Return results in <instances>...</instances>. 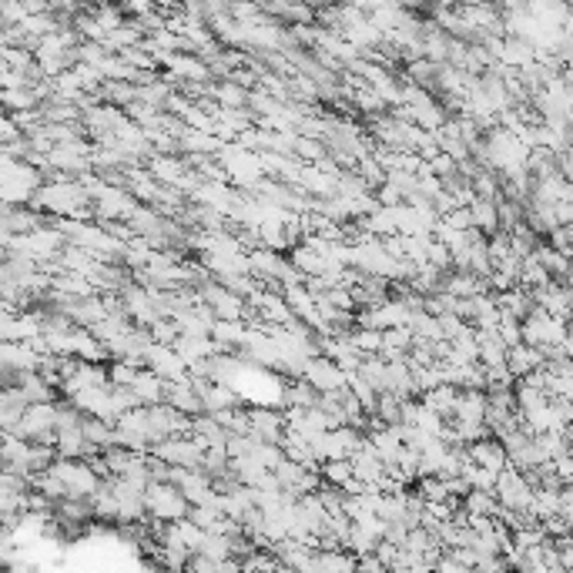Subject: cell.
Listing matches in <instances>:
<instances>
[{
  "label": "cell",
  "mask_w": 573,
  "mask_h": 573,
  "mask_svg": "<svg viewBox=\"0 0 573 573\" xmlns=\"http://www.w3.org/2000/svg\"><path fill=\"white\" fill-rule=\"evenodd\" d=\"M37 191H41V175H37V168L14 162V158H4V199H7V205H14V201H27L31 195H37Z\"/></svg>",
  "instance_id": "cell-4"
},
{
  "label": "cell",
  "mask_w": 573,
  "mask_h": 573,
  "mask_svg": "<svg viewBox=\"0 0 573 573\" xmlns=\"http://www.w3.org/2000/svg\"><path fill=\"white\" fill-rule=\"evenodd\" d=\"M154 459L162 463H171L178 469H199L205 467V446L199 439H164V443L154 446Z\"/></svg>",
  "instance_id": "cell-6"
},
{
  "label": "cell",
  "mask_w": 573,
  "mask_h": 573,
  "mask_svg": "<svg viewBox=\"0 0 573 573\" xmlns=\"http://www.w3.org/2000/svg\"><path fill=\"white\" fill-rule=\"evenodd\" d=\"M181 144H185L188 152H225L222 138H215V134H205V131H181Z\"/></svg>",
  "instance_id": "cell-15"
},
{
  "label": "cell",
  "mask_w": 573,
  "mask_h": 573,
  "mask_svg": "<svg viewBox=\"0 0 573 573\" xmlns=\"http://www.w3.org/2000/svg\"><path fill=\"white\" fill-rule=\"evenodd\" d=\"M316 563L322 567V573H356V553L346 550H319Z\"/></svg>",
  "instance_id": "cell-13"
},
{
  "label": "cell",
  "mask_w": 573,
  "mask_h": 573,
  "mask_svg": "<svg viewBox=\"0 0 573 573\" xmlns=\"http://www.w3.org/2000/svg\"><path fill=\"white\" fill-rule=\"evenodd\" d=\"M469 459L476 463V467L483 469H490V473H504V469H510V453H506V446L504 439H480V443H473L469 446Z\"/></svg>",
  "instance_id": "cell-9"
},
{
  "label": "cell",
  "mask_w": 573,
  "mask_h": 573,
  "mask_svg": "<svg viewBox=\"0 0 573 573\" xmlns=\"http://www.w3.org/2000/svg\"><path fill=\"white\" fill-rule=\"evenodd\" d=\"M211 94H215V101H222V105H242V101H245V94L238 91L235 84H222V88H211Z\"/></svg>",
  "instance_id": "cell-17"
},
{
  "label": "cell",
  "mask_w": 573,
  "mask_h": 573,
  "mask_svg": "<svg viewBox=\"0 0 573 573\" xmlns=\"http://www.w3.org/2000/svg\"><path fill=\"white\" fill-rule=\"evenodd\" d=\"M131 389H134L141 406H162V399L168 396V383H164L162 375H154L152 369H141Z\"/></svg>",
  "instance_id": "cell-10"
},
{
  "label": "cell",
  "mask_w": 573,
  "mask_h": 573,
  "mask_svg": "<svg viewBox=\"0 0 573 573\" xmlns=\"http://www.w3.org/2000/svg\"><path fill=\"white\" fill-rule=\"evenodd\" d=\"M543 349H537V346H516V349H510V356H506V365H510V373L513 375H533L540 373V365H543Z\"/></svg>",
  "instance_id": "cell-11"
},
{
  "label": "cell",
  "mask_w": 573,
  "mask_h": 573,
  "mask_svg": "<svg viewBox=\"0 0 573 573\" xmlns=\"http://www.w3.org/2000/svg\"><path fill=\"white\" fill-rule=\"evenodd\" d=\"M144 506L152 510L162 523H178V520H188L191 513V504H188L178 486H168V483H152L148 493H144Z\"/></svg>",
  "instance_id": "cell-2"
},
{
  "label": "cell",
  "mask_w": 573,
  "mask_h": 573,
  "mask_svg": "<svg viewBox=\"0 0 573 573\" xmlns=\"http://www.w3.org/2000/svg\"><path fill=\"white\" fill-rule=\"evenodd\" d=\"M305 383L322 393V396H332V393H339V389L349 386V373H342L339 365L332 363L328 356H316V359H309L305 365Z\"/></svg>",
  "instance_id": "cell-5"
},
{
  "label": "cell",
  "mask_w": 573,
  "mask_h": 573,
  "mask_svg": "<svg viewBox=\"0 0 573 573\" xmlns=\"http://www.w3.org/2000/svg\"><path fill=\"white\" fill-rule=\"evenodd\" d=\"M469 218H473V228H476V232H493V228L500 225V205L476 195V199L469 201Z\"/></svg>",
  "instance_id": "cell-12"
},
{
  "label": "cell",
  "mask_w": 573,
  "mask_h": 573,
  "mask_svg": "<svg viewBox=\"0 0 573 573\" xmlns=\"http://www.w3.org/2000/svg\"><path fill=\"white\" fill-rule=\"evenodd\" d=\"M222 164H225V171H232V175L238 178V181H245V185H252V181L265 171V162H262L255 152L242 148V144H228L222 152Z\"/></svg>",
  "instance_id": "cell-8"
},
{
  "label": "cell",
  "mask_w": 573,
  "mask_h": 573,
  "mask_svg": "<svg viewBox=\"0 0 573 573\" xmlns=\"http://www.w3.org/2000/svg\"><path fill=\"white\" fill-rule=\"evenodd\" d=\"M533 496H537L533 483H530L516 467H510V469L500 473V480H496V500H500V506H506L510 513H520V510H527L530 513Z\"/></svg>",
  "instance_id": "cell-3"
},
{
  "label": "cell",
  "mask_w": 573,
  "mask_h": 573,
  "mask_svg": "<svg viewBox=\"0 0 573 573\" xmlns=\"http://www.w3.org/2000/svg\"><path fill=\"white\" fill-rule=\"evenodd\" d=\"M152 175L162 178V181H181V164H178L175 158H154Z\"/></svg>",
  "instance_id": "cell-16"
},
{
  "label": "cell",
  "mask_w": 573,
  "mask_h": 573,
  "mask_svg": "<svg viewBox=\"0 0 573 573\" xmlns=\"http://www.w3.org/2000/svg\"><path fill=\"white\" fill-rule=\"evenodd\" d=\"M144 363H148V369H152L154 375H162L168 383H188V375H185L188 365L175 352V346H158V342H154L152 349H148V356H144Z\"/></svg>",
  "instance_id": "cell-7"
},
{
  "label": "cell",
  "mask_w": 573,
  "mask_h": 573,
  "mask_svg": "<svg viewBox=\"0 0 573 573\" xmlns=\"http://www.w3.org/2000/svg\"><path fill=\"white\" fill-rule=\"evenodd\" d=\"M51 473L64 483V490H68V500H91L97 496L101 490V480H97V473H94L91 463H81V459H58Z\"/></svg>",
  "instance_id": "cell-1"
},
{
  "label": "cell",
  "mask_w": 573,
  "mask_h": 573,
  "mask_svg": "<svg viewBox=\"0 0 573 573\" xmlns=\"http://www.w3.org/2000/svg\"><path fill=\"white\" fill-rule=\"evenodd\" d=\"M349 342H352V349L359 352V356H375V352H383L386 332H379V328H363V332L349 336Z\"/></svg>",
  "instance_id": "cell-14"
}]
</instances>
